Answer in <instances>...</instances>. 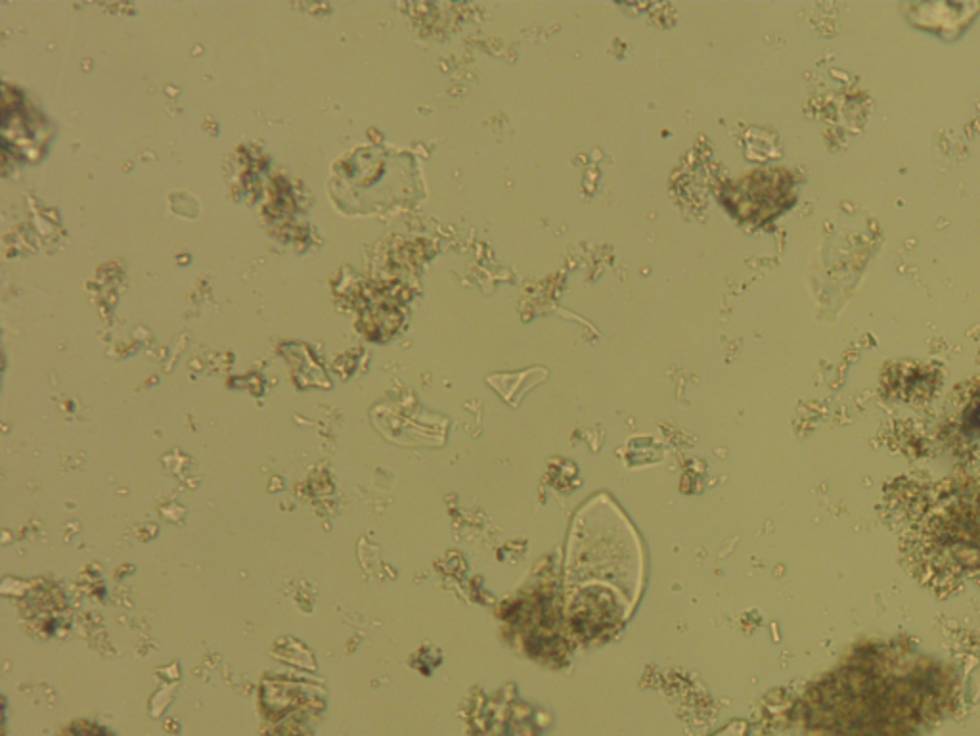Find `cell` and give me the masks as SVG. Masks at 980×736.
Wrapping results in <instances>:
<instances>
[{
    "label": "cell",
    "mask_w": 980,
    "mask_h": 736,
    "mask_svg": "<svg viewBox=\"0 0 980 736\" xmlns=\"http://www.w3.org/2000/svg\"><path fill=\"white\" fill-rule=\"evenodd\" d=\"M944 698L929 662L873 653L826 683L814 708L836 736H919L944 708Z\"/></svg>",
    "instance_id": "obj_1"
},
{
    "label": "cell",
    "mask_w": 980,
    "mask_h": 736,
    "mask_svg": "<svg viewBox=\"0 0 980 736\" xmlns=\"http://www.w3.org/2000/svg\"><path fill=\"white\" fill-rule=\"evenodd\" d=\"M969 420H971V424H973L974 428H980V405L979 407H977V409H974V412L973 415H971V418H969Z\"/></svg>",
    "instance_id": "obj_2"
}]
</instances>
